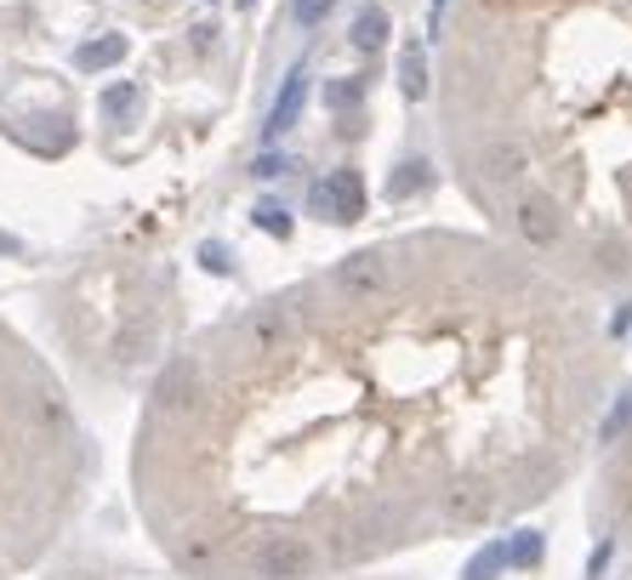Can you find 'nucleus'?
Segmentation results:
<instances>
[{
	"mask_svg": "<svg viewBox=\"0 0 632 580\" xmlns=\"http://www.w3.org/2000/svg\"><path fill=\"white\" fill-rule=\"evenodd\" d=\"M610 444V467H604V512L615 518V529H632V404L621 416H610L604 427Z\"/></svg>",
	"mask_w": 632,
	"mask_h": 580,
	"instance_id": "5",
	"label": "nucleus"
},
{
	"mask_svg": "<svg viewBox=\"0 0 632 580\" xmlns=\"http://www.w3.org/2000/svg\"><path fill=\"white\" fill-rule=\"evenodd\" d=\"M610 387L604 302L484 228H399L154 364L131 501L188 580H325L542 506Z\"/></svg>",
	"mask_w": 632,
	"mask_h": 580,
	"instance_id": "1",
	"label": "nucleus"
},
{
	"mask_svg": "<svg viewBox=\"0 0 632 580\" xmlns=\"http://www.w3.org/2000/svg\"><path fill=\"white\" fill-rule=\"evenodd\" d=\"M86 456L63 370L0 314V580L29 574L75 524Z\"/></svg>",
	"mask_w": 632,
	"mask_h": 580,
	"instance_id": "4",
	"label": "nucleus"
},
{
	"mask_svg": "<svg viewBox=\"0 0 632 580\" xmlns=\"http://www.w3.org/2000/svg\"><path fill=\"white\" fill-rule=\"evenodd\" d=\"M274 0H0V256L177 233L251 109Z\"/></svg>",
	"mask_w": 632,
	"mask_h": 580,
	"instance_id": "2",
	"label": "nucleus"
},
{
	"mask_svg": "<svg viewBox=\"0 0 632 580\" xmlns=\"http://www.w3.org/2000/svg\"><path fill=\"white\" fill-rule=\"evenodd\" d=\"M434 136L484 233L632 302V0H439Z\"/></svg>",
	"mask_w": 632,
	"mask_h": 580,
	"instance_id": "3",
	"label": "nucleus"
}]
</instances>
